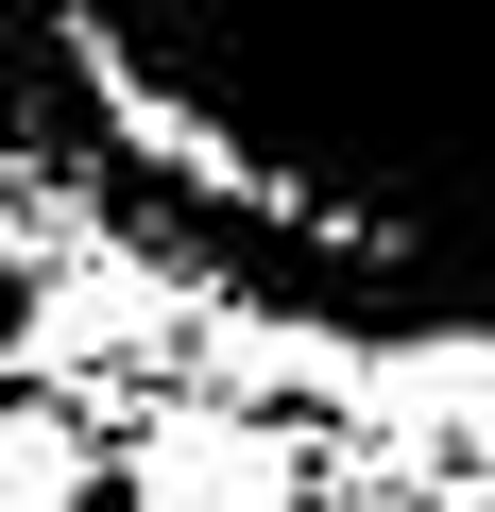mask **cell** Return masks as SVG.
Here are the masks:
<instances>
[{"instance_id":"4","label":"cell","mask_w":495,"mask_h":512,"mask_svg":"<svg viewBox=\"0 0 495 512\" xmlns=\"http://www.w3.org/2000/svg\"><path fill=\"white\" fill-rule=\"evenodd\" d=\"M0 35H18V0H0Z\"/></svg>"},{"instance_id":"2","label":"cell","mask_w":495,"mask_h":512,"mask_svg":"<svg viewBox=\"0 0 495 512\" xmlns=\"http://www.w3.org/2000/svg\"><path fill=\"white\" fill-rule=\"evenodd\" d=\"M137 512H308V444L274 410H222V393H154V427L120 444Z\"/></svg>"},{"instance_id":"1","label":"cell","mask_w":495,"mask_h":512,"mask_svg":"<svg viewBox=\"0 0 495 512\" xmlns=\"http://www.w3.org/2000/svg\"><path fill=\"white\" fill-rule=\"evenodd\" d=\"M18 35L239 291L495 359V0H18Z\"/></svg>"},{"instance_id":"3","label":"cell","mask_w":495,"mask_h":512,"mask_svg":"<svg viewBox=\"0 0 495 512\" xmlns=\"http://www.w3.org/2000/svg\"><path fill=\"white\" fill-rule=\"evenodd\" d=\"M103 444H86V410L69 393H35V376H0V512H103Z\"/></svg>"}]
</instances>
